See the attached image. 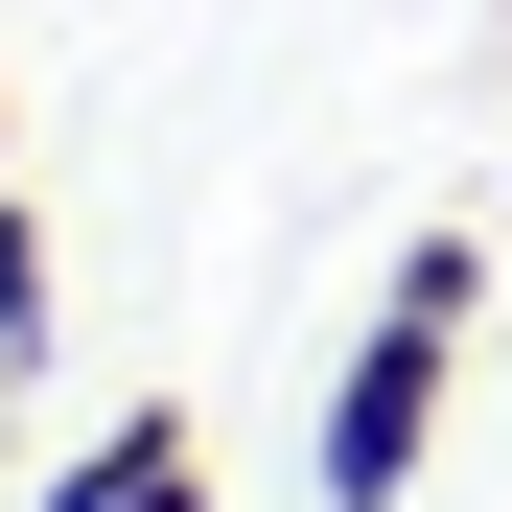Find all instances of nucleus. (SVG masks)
Here are the masks:
<instances>
[{
    "label": "nucleus",
    "instance_id": "obj_1",
    "mask_svg": "<svg viewBox=\"0 0 512 512\" xmlns=\"http://www.w3.org/2000/svg\"><path fill=\"white\" fill-rule=\"evenodd\" d=\"M443 350H466V256H419V280L373 303L350 396H326V512H396V466H419V396H443Z\"/></svg>",
    "mask_w": 512,
    "mask_h": 512
},
{
    "label": "nucleus",
    "instance_id": "obj_2",
    "mask_svg": "<svg viewBox=\"0 0 512 512\" xmlns=\"http://www.w3.org/2000/svg\"><path fill=\"white\" fill-rule=\"evenodd\" d=\"M94 512H187V466H163V443H117V466H94Z\"/></svg>",
    "mask_w": 512,
    "mask_h": 512
}]
</instances>
